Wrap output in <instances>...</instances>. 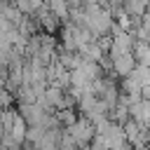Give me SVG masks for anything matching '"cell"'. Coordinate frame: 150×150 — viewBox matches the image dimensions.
Listing matches in <instances>:
<instances>
[{
    "label": "cell",
    "instance_id": "obj_3",
    "mask_svg": "<svg viewBox=\"0 0 150 150\" xmlns=\"http://www.w3.org/2000/svg\"><path fill=\"white\" fill-rule=\"evenodd\" d=\"M16 108H19V112L23 115V120H26L30 127H42L45 117L49 115L40 103H19Z\"/></svg>",
    "mask_w": 150,
    "mask_h": 150
},
{
    "label": "cell",
    "instance_id": "obj_2",
    "mask_svg": "<svg viewBox=\"0 0 150 150\" xmlns=\"http://www.w3.org/2000/svg\"><path fill=\"white\" fill-rule=\"evenodd\" d=\"M124 131H127V141L134 150H148V129L141 127L136 120H129L124 124Z\"/></svg>",
    "mask_w": 150,
    "mask_h": 150
},
{
    "label": "cell",
    "instance_id": "obj_5",
    "mask_svg": "<svg viewBox=\"0 0 150 150\" xmlns=\"http://www.w3.org/2000/svg\"><path fill=\"white\" fill-rule=\"evenodd\" d=\"M136 66H138V61H136L134 52H131V54H122V56H112V70H115V75H120L122 80L129 77V75L136 70Z\"/></svg>",
    "mask_w": 150,
    "mask_h": 150
},
{
    "label": "cell",
    "instance_id": "obj_9",
    "mask_svg": "<svg viewBox=\"0 0 150 150\" xmlns=\"http://www.w3.org/2000/svg\"><path fill=\"white\" fill-rule=\"evenodd\" d=\"M84 150H105V148H103V145H98V143H91V145H89V148H84Z\"/></svg>",
    "mask_w": 150,
    "mask_h": 150
},
{
    "label": "cell",
    "instance_id": "obj_10",
    "mask_svg": "<svg viewBox=\"0 0 150 150\" xmlns=\"http://www.w3.org/2000/svg\"><path fill=\"white\" fill-rule=\"evenodd\" d=\"M148 148H150V129H148Z\"/></svg>",
    "mask_w": 150,
    "mask_h": 150
},
{
    "label": "cell",
    "instance_id": "obj_4",
    "mask_svg": "<svg viewBox=\"0 0 150 150\" xmlns=\"http://www.w3.org/2000/svg\"><path fill=\"white\" fill-rule=\"evenodd\" d=\"M35 19H38V23H40V30H42V33L56 35V30H61V19H59L52 9H47V7H42V9L35 14Z\"/></svg>",
    "mask_w": 150,
    "mask_h": 150
},
{
    "label": "cell",
    "instance_id": "obj_8",
    "mask_svg": "<svg viewBox=\"0 0 150 150\" xmlns=\"http://www.w3.org/2000/svg\"><path fill=\"white\" fill-rule=\"evenodd\" d=\"M138 26H143V28L148 30V35H150V9H148V12L141 16V23H138Z\"/></svg>",
    "mask_w": 150,
    "mask_h": 150
},
{
    "label": "cell",
    "instance_id": "obj_6",
    "mask_svg": "<svg viewBox=\"0 0 150 150\" xmlns=\"http://www.w3.org/2000/svg\"><path fill=\"white\" fill-rule=\"evenodd\" d=\"M122 9H124L129 16L141 19V16L150 9V2H148V0H124V2H122Z\"/></svg>",
    "mask_w": 150,
    "mask_h": 150
},
{
    "label": "cell",
    "instance_id": "obj_1",
    "mask_svg": "<svg viewBox=\"0 0 150 150\" xmlns=\"http://www.w3.org/2000/svg\"><path fill=\"white\" fill-rule=\"evenodd\" d=\"M66 131L73 136V141L77 143L80 150L89 148V145L94 143V138H96V127H94V122H91L89 117H84V115H80V120H77L73 127H68Z\"/></svg>",
    "mask_w": 150,
    "mask_h": 150
},
{
    "label": "cell",
    "instance_id": "obj_7",
    "mask_svg": "<svg viewBox=\"0 0 150 150\" xmlns=\"http://www.w3.org/2000/svg\"><path fill=\"white\" fill-rule=\"evenodd\" d=\"M56 120L63 129H68L80 120V112H75V108H61V110H56Z\"/></svg>",
    "mask_w": 150,
    "mask_h": 150
}]
</instances>
